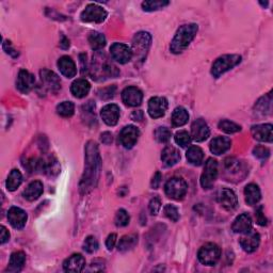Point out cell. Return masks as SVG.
<instances>
[{"label": "cell", "mask_w": 273, "mask_h": 273, "mask_svg": "<svg viewBox=\"0 0 273 273\" xmlns=\"http://www.w3.org/2000/svg\"><path fill=\"white\" fill-rule=\"evenodd\" d=\"M172 124L174 127L184 126L188 120H189V114L188 111L183 107H177L172 113Z\"/></svg>", "instance_id": "cell-32"}, {"label": "cell", "mask_w": 273, "mask_h": 273, "mask_svg": "<svg viewBox=\"0 0 273 273\" xmlns=\"http://www.w3.org/2000/svg\"><path fill=\"white\" fill-rule=\"evenodd\" d=\"M110 53L112 59L121 64L128 63L132 59L131 48L122 43H114L111 45Z\"/></svg>", "instance_id": "cell-11"}, {"label": "cell", "mask_w": 273, "mask_h": 273, "mask_svg": "<svg viewBox=\"0 0 273 273\" xmlns=\"http://www.w3.org/2000/svg\"><path fill=\"white\" fill-rule=\"evenodd\" d=\"M172 131L167 127H159L155 131V139L160 143H167L171 139Z\"/></svg>", "instance_id": "cell-40"}, {"label": "cell", "mask_w": 273, "mask_h": 273, "mask_svg": "<svg viewBox=\"0 0 273 273\" xmlns=\"http://www.w3.org/2000/svg\"><path fill=\"white\" fill-rule=\"evenodd\" d=\"M210 135V130L207 123L204 120L199 119L194 121L191 126V138L197 142H203Z\"/></svg>", "instance_id": "cell-17"}, {"label": "cell", "mask_w": 273, "mask_h": 273, "mask_svg": "<svg viewBox=\"0 0 273 273\" xmlns=\"http://www.w3.org/2000/svg\"><path fill=\"white\" fill-rule=\"evenodd\" d=\"M89 43L93 50L99 51L106 45V38L99 32H91L89 35Z\"/></svg>", "instance_id": "cell-33"}, {"label": "cell", "mask_w": 273, "mask_h": 273, "mask_svg": "<svg viewBox=\"0 0 273 273\" xmlns=\"http://www.w3.org/2000/svg\"><path fill=\"white\" fill-rule=\"evenodd\" d=\"M253 154H254V156L257 157L258 159L266 160L270 156V150L265 147H257L254 149Z\"/></svg>", "instance_id": "cell-45"}, {"label": "cell", "mask_w": 273, "mask_h": 273, "mask_svg": "<svg viewBox=\"0 0 273 273\" xmlns=\"http://www.w3.org/2000/svg\"><path fill=\"white\" fill-rule=\"evenodd\" d=\"M40 75L42 88H44V90L50 91L53 94L59 92L60 89H61V82H60L59 77L53 72L44 69L40 72Z\"/></svg>", "instance_id": "cell-10"}, {"label": "cell", "mask_w": 273, "mask_h": 273, "mask_svg": "<svg viewBox=\"0 0 273 273\" xmlns=\"http://www.w3.org/2000/svg\"><path fill=\"white\" fill-rule=\"evenodd\" d=\"M23 181V175L18 170H12L7 179V188L9 191H15L21 186Z\"/></svg>", "instance_id": "cell-35"}, {"label": "cell", "mask_w": 273, "mask_h": 273, "mask_svg": "<svg viewBox=\"0 0 273 273\" xmlns=\"http://www.w3.org/2000/svg\"><path fill=\"white\" fill-rule=\"evenodd\" d=\"M174 139H175V142H176L181 148L188 147V145L191 143V140H192L190 133L186 130L178 131L176 135H175Z\"/></svg>", "instance_id": "cell-41"}, {"label": "cell", "mask_w": 273, "mask_h": 273, "mask_svg": "<svg viewBox=\"0 0 273 273\" xmlns=\"http://www.w3.org/2000/svg\"><path fill=\"white\" fill-rule=\"evenodd\" d=\"M253 226V221L252 218L250 217V215L248 214H242L240 216H238L236 218L232 228L235 233L237 234H245L250 232Z\"/></svg>", "instance_id": "cell-23"}, {"label": "cell", "mask_w": 273, "mask_h": 273, "mask_svg": "<svg viewBox=\"0 0 273 273\" xmlns=\"http://www.w3.org/2000/svg\"><path fill=\"white\" fill-rule=\"evenodd\" d=\"M107 15L108 13L104 8H101L100 5H97L95 3H91L87 5V8L82 11L80 18L82 22L86 23L99 24L106 20Z\"/></svg>", "instance_id": "cell-8"}, {"label": "cell", "mask_w": 273, "mask_h": 273, "mask_svg": "<svg viewBox=\"0 0 273 273\" xmlns=\"http://www.w3.org/2000/svg\"><path fill=\"white\" fill-rule=\"evenodd\" d=\"M83 250L88 253H94L99 250V241L93 236H89L83 242Z\"/></svg>", "instance_id": "cell-43"}, {"label": "cell", "mask_w": 273, "mask_h": 273, "mask_svg": "<svg viewBox=\"0 0 273 273\" xmlns=\"http://www.w3.org/2000/svg\"><path fill=\"white\" fill-rule=\"evenodd\" d=\"M218 126H219V128L222 131L226 132V133H235V132H238V131L241 130L240 125L236 124L234 122H230V121H228V120L220 121L219 124H218Z\"/></svg>", "instance_id": "cell-39"}, {"label": "cell", "mask_w": 273, "mask_h": 273, "mask_svg": "<svg viewBox=\"0 0 273 273\" xmlns=\"http://www.w3.org/2000/svg\"><path fill=\"white\" fill-rule=\"evenodd\" d=\"M165 191L169 198L179 201V199H184V197L187 194L188 185L183 178L173 177L167 181Z\"/></svg>", "instance_id": "cell-7"}, {"label": "cell", "mask_w": 273, "mask_h": 273, "mask_svg": "<svg viewBox=\"0 0 273 273\" xmlns=\"http://www.w3.org/2000/svg\"><path fill=\"white\" fill-rule=\"evenodd\" d=\"M221 250L216 244L204 245L198 253L199 260L205 266H214L220 259Z\"/></svg>", "instance_id": "cell-6"}, {"label": "cell", "mask_w": 273, "mask_h": 273, "mask_svg": "<svg viewBox=\"0 0 273 273\" xmlns=\"http://www.w3.org/2000/svg\"><path fill=\"white\" fill-rule=\"evenodd\" d=\"M137 244H138V236L136 234L126 235L120 240V244L118 246L119 251H122V252L129 251L131 248H135Z\"/></svg>", "instance_id": "cell-34"}, {"label": "cell", "mask_w": 273, "mask_h": 273, "mask_svg": "<svg viewBox=\"0 0 273 273\" xmlns=\"http://www.w3.org/2000/svg\"><path fill=\"white\" fill-rule=\"evenodd\" d=\"M26 263V255L24 252H14L12 253V255L10 257V262L8 266V271L15 273L20 272Z\"/></svg>", "instance_id": "cell-28"}, {"label": "cell", "mask_w": 273, "mask_h": 273, "mask_svg": "<svg viewBox=\"0 0 273 273\" xmlns=\"http://www.w3.org/2000/svg\"><path fill=\"white\" fill-rule=\"evenodd\" d=\"M122 99L126 106H140L143 100V93L140 89L136 87H128L122 92Z\"/></svg>", "instance_id": "cell-15"}, {"label": "cell", "mask_w": 273, "mask_h": 273, "mask_svg": "<svg viewBox=\"0 0 273 273\" xmlns=\"http://www.w3.org/2000/svg\"><path fill=\"white\" fill-rule=\"evenodd\" d=\"M163 211H165V215L171 221H173V222H177L178 221V219H179V211H178L177 207H175L174 205H171V204L166 205V207H165V209H163Z\"/></svg>", "instance_id": "cell-44"}, {"label": "cell", "mask_w": 273, "mask_h": 273, "mask_svg": "<svg viewBox=\"0 0 273 273\" xmlns=\"http://www.w3.org/2000/svg\"><path fill=\"white\" fill-rule=\"evenodd\" d=\"M199 27L197 24H188V25H183L179 27L174 39L172 40L170 50L173 53H181L187 50V47L190 45L193 39L196 38L198 33Z\"/></svg>", "instance_id": "cell-3"}, {"label": "cell", "mask_w": 273, "mask_h": 273, "mask_svg": "<svg viewBox=\"0 0 273 273\" xmlns=\"http://www.w3.org/2000/svg\"><path fill=\"white\" fill-rule=\"evenodd\" d=\"M101 142L104 144H110L112 142V135L110 132H104L101 135Z\"/></svg>", "instance_id": "cell-54"}, {"label": "cell", "mask_w": 273, "mask_h": 273, "mask_svg": "<svg viewBox=\"0 0 273 273\" xmlns=\"http://www.w3.org/2000/svg\"><path fill=\"white\" fill-rule=\"evenodd\" d=\"M57 112L62 118H71L75 112V106L72 101H63L57 106Z\"/></svg>", "instance_id": "cell-36"}, {"label": "cell", "mask_w": 273, "mask_h": 273, "mask_svg": "<svg viewBox=\"0 0 273 273\" xmlns=\"http://www.w3.org/2000/svg\"><path fill=\"white\" fill-rule=\"evenodd\" d=\"M8 219L12 226L16 229H22L26 225L28 216L25 210L18 207H11L8 212Z\"/></svg>", "instance_id": "cell-19"}, {"label": "cell", "mask_w": 273, "mask_h": 273, "mask_svg": "<svg viewBox=\"0 0 273 273\" xmlns=\"http://www.w3.org/2000/svg\"><path fill=\"white\" fill-rule=\"evenodd\" d=\"M218 177V162L214 158H208L205 162L204 172L201 176V185L204 189H211Z\"/></svg>", "instance_id": "cell-9"}, {"label": "cell", "mask_w": 273, "mask_h": 273, "mask_svg": "<svg viewBox=\"0 0 273 273\" xmlns=\"http://www.w3.org/2000/svg\"><path fill=\"white\" fill-rule=\"evenodd\" d=\"M240 246L244 248V251L248 253H253L257 250L260 244V236L255 230H250V232L245 233L244 236L240 238Z\"/></svg>", "instance_id": "cell-18"}, {"label": "cell", "mask_w": 273, "mask_h": 273, "mask_svg": "<svg viewBox=\"0 0 273 273\" xmlns=\"http://www.w3.org/2000/svg\"><path fill=\"white\" fill-rule=\"evenodd\" d=\"M151 43V36L149 32H138L132 39L131 52L136 61H144L149 50Z\"/></svg>", "instance_id": "cell-4"}, {"label": "cell", "mask_w": 273, "mask_h": 273, "mask_svg": "<svg viewBox=\"0 0 273 273\" xmlns=\"http://www.w3.org/2000/svg\"><path fill=\"white\" fill-rule=\"evenodd\" d=\"M271 102H272V97L271 93H269L267 96H264L260 99L255 105V108L257 109V112H262L263 114H267L271 112Z\"/></svg>", "instance_id": "cell-37"}, {"label": "cell", "mask_w": 273, "mask_h": 273, "mask_svg": "<svg viewBox=\"0 0 273 273\" xmlns=\"http://www.w3.org/2000/svg\"><path fill=\"white\" fill-rule=\"evenodd\" d=\"M35 84V78L34 76L29 73L28 71L22 70L20 73H18L17 76V80H16V88L18 89L20 92L27 94L29 93L34 88Z\"/></svg>", "instance_id": "cell-16"}, {"label": "cell", "mask_w": 273, "mask_h": 273, "mask_svg": "<svg viewBox=\"0 0 273 273\" xmlns=\"http://www.w3.org/2000/svg\"><path fill=\"white\" fill-rule=\"evenodd\" d=\"M240 62L241 57L239 54H224V56L218 58L212 64L211 75L215 78H219L224 73L234 69Z\"/></svg>", "instance_id": "cell-5"}, {"label": "cell", "mask_w": 273, "mask_h": 273, "mask_svg": "<svg viewBox=\"0 0 273 273\" xmlns=\"http://www.w3.org/2000/svg\"><path fill=\"white\" fill-rule=\"evenodd\" d=\"M161 178H162L161 173L160 172H156L153 179H151V188H153V189H158V187H159V185L161 183Z\"/></svg>", "instance_id": "cell-51"}, {"label": "cell", "mask_w": 273, "mask_h": 273, "mask_svg": "<svg viewBox=\"0 0 273 273\" xmlns=\"http://www.w3.org/2000/svg\"><path fill=\"white\" fill-rule=\"evenodd\" d=\"M149 211H150V214L151 215H154L156 216L157 214H158L160 208H161V202H160V199L158 198H154L151 201L149 202Z\"/></svg>", "instance_id": "cell-47"}, {"label": "cell", "mask_w": 273, "mask_h": 273, "mask_svg": "<svg viewBox=\"0 0 273 273\" xmlns=\"http://www.w3.org/2000/svg\"><path fill=\"white\" fill-rule=\"evenodd\" d=\"M84 267H86V259L81 254H74L63 263V269L66 272H81Z\"/></svg>", "instance_id": "cell-22"}, {"label": "cell", "mask_w": 273, "mask_h": 273, "mask_svg": "<svg viewBox=\"0 0 273 273\" xmlns=\"http://www.w3.org/2000/svg\"><path fill=\"white\" fill-rule=\"evenodd\" d=\"M42 193H43V184L40 180H34L32 183H30L26 189L24 190L23 196L27 201L32 202L38 199L42 196Z\"/></svg>", "instance_id": "cell-26"}, {"label": "cell", "mask_w": 273, "mask_h": 273, "mask_svg": "<svg viewBox=\"0 0 273 273\" xmlns=\"http://www.w3.org/2000/svg\"><path fill=\"white\" fill-rule=\"evenodd\" d=\"M218 202L226 210H234L238 205V199L233 190L228 188H223L218 193Z\"/></svg>", "instance_id": "cell-14"}, {"label": "cell", "mask_w": 273, "mask_h": 273, "mask_svg": "<svg viewBox=\"0 0 273 273\" xmlns=\"http://www.w3.org/2000/svg\"><path fill=\"white\" fill-rule=\"evenodd\" d=\"M91 86L86 79H77L72 83L71 92L77 99H83L90 92Z\"/></svg>", "instance_id": "cell-29"}, {"label": "cell", "mask_w": 273, "mask_h": 273, "mask_svg": "<svg viewBox=\"0 0 273 273\" xmlns=\"http://www.w3.org/2000/svg\"><path fill=\"white\" fill-rule=\"evenodd\" d=\"M58 68L61 72V74L66 78H73L77 74L76 64L69 56H63L59 59Z\"/></svg>", "instance_id": "cell-24"}, {"label": "cell", "mask_w": 273, "mask_h": 273, "mask_svg": "<svg viewBox=\"0 0 273 273\" xmlns=\"http://www.w3.org/2000/svg\"><path fill=\"white\" fill-rule=\"evenodd\" d=\"M115 244H117V235L115 234H111L108 236V238L106 240V246L108 250H112L114 248Z\"/></svg>", "instance_id": "cell-50"}, {"label": "cell", "mask_w": 273, "mask_h": 273, "mask_svg": "<svg viewBox=\"0 0 273 273\" xmlns=\"http://www.w3.org/2000/svg\"><path fill=\"white\" fill-rule=\"evenodd\" d=\"M161 160L166 167H173L180 160V154L174 147H167L162 150Z\"/></svg>", "instance_id": "cell-27"}, {"label": "cell", "mask_w": 273, "mask_h": 273, "mask_svg": "<svg viewBox=\"0 0 273 273\" xmlns=\"http://www.w3.org/2000/svg\"><path fill=\"white\" fill-rule=\"evenodd\" d=\"M101 119L108 126L117 125L120 119V108L114 104L106 105L100 111Z\"/></svg>", "instance_id": "cell-21"}, {"label": "cell", "mask_w": 273, "mask_h": 273, "mask_svg": "<svg viewBox=\"0 0 273 273\" xmlns=\"http://www.w3.org/2000/svg\"><path fill=\"white\" fill-rule=\"evenodd\" d=\"M169 4V1L166 0H149V1H144L142 3V8L144 11L148 12H153L163 9Z\"/></svg>", "instance_id": "cell-38"}, {"label": "cell", "mask_w": 273, "mask_h": 273, "mask_svg": "<svg viewBox=\"0 0 273 273\" xmlns=\"http://www.w3.org/2000/svg\"><path fill=\"white\" fill-rule=\"evenodd\" d=\"M129 220H130L129 215L127 214V211L125 209H120L117 212V215H115V219H114L115 225L119 227H124L126 225H128Z\"/></svg>", "instance_id": "cell-42"}, {"label": "cell", "mask_w": 273, "mask_h": 273, "mask_svg": "<svg viewBox=\"0 0 273 273\" xmlns=\"http://www.w3.org/2000/svg\"><path fill=\"white\" fill-rule=\"evenodd\" d=\"M143 117H144V114L141 110H138V111H133L132 114H131V119L133 121H136V122H141V121L143 120Z\"/></svg>", "instance_id": "cell-53"}, {"label": "cell", "mask_w": 273, "mask_h": 273, "mask_svg": "<svg viewBox=\"0 0 273 273\" xmlns=\"http://www.w3.org/2000/svg\"><path fill=\"white\" fill-rule=\"evenodd\" d=\"M10 239V233L9 230L4 226H1V245L5 244Z\"/></svg>", "instance_id": "cell-52"}, {"label": "cell", "mask_w": 273, "mask_h": 273, "mask_svg": "<svg viewBox=\"0 0 273 273\" xmlns=\"http://www.w3.org/2000/svg\"><path fill=\"white\" fill-rule=\"evenodd\" d=\"M140 131L136 126L128 125L124 127L120 133V142L125 149H131L136 145Z\"/></svg>", "instance_id": "cell-12"}, {"label": "cell", "mask_w": 273, "mask_h": 273, "mask_svg": "<svg viewBox=\"0 0 273 273\" xmlns=\"http://www.w3.org/2000/svg\"><path fill=\"white\" fill-rule=\"evenodd\" d=\"M225 168L228 172L235 173L239 170V161L237 159L233 158V157H229V158L225 159Z\"/></svg>", "instance_id": "cell-46"}, {"label": "cell", "mask_w": 273, "mask_h": 273, "mask_svg": "<svg viewBox=\"0 0 273 273\" xmlns=\"http://www.w3.org/2000/svg\"><path fill=\"white\" fill-rule=\"evenodd\" d=\"M60 45H61V47L64 48V50H66V48H69V46H70V41L63 36V40Z\"/></svg>", "instance_id": "cell-55"}, {"label": "cell", "mask_w": 273, "mask_h": 273, "mask_svg": "<svg viewBox=\"0 0 273 273\" xmlns=\"http://www.w3.org/2000/svg\"><path fill=\"white\" fill-rule=\"evenodd\" d=\"M230 145L232 141L227 137H217L210 142L209 149L212 154L219 156L227 151L230 149Z\"/></svg>", "instance_id": "cell-25"}, {"label": "cell", "mask_w": 273, "mask_h": 273, "mask_svg": "<svg viewBox=\"0 0 273 273\" xmlns=\"http://www.w3.org/2000/svg\"><path fill=\"white\" fill-rule=\"evenodd\" d=\"M168 109V100L165 97H153L149 101V114L150 118L158 119L166 114Z\"/></svg>", "instance_id": "cell-13"}, {"label": "cell", "mask_w": 273, "mask_h": 273, "mask_svg": "<svg viewBox=\"0 0 273 273\" xmlns=\"http://www.w3.org/2000/svg\"><path fill=\"white\" fill-rule=\"evenodd\" d=\"M255 217H256L257 224H259V225H262V226L267 225V219H266V217L264 215V207H263V206H259V207L256 209Z\"/></svg>", "instance_id": "cell-48"}, {"label": "cell", "mask_w": 273, "mask_h": 273, "mask_svg": "<svg viewBox=\"0 0 273 273\" xmlns=\"http://www.w3.org/2000/svg\"><path fill=\"white\" fill-rule=\"evenodd\" d=\"M245 197H246V202L248 205H255L257 204L260 199H262V193L257 185L255 184H248L245 188Z\"/></svg>", "instance_id": "cell-30"}, {"label": "cell", "mask_w": 273, "mask_h": 273, "mask_svg": "<svg viewBox=\"0 0 273 273\" xmlns=\"http://www.w3.org/2000/svg\"><path fill=\"white\" fill-rule=\"evenodd\" d=\"M114 93H115V87H109V88L100 90L99 97L102 99H111V97H113Z\"/></svg>", "instance_id": "cell-49"}, {"label": "cell", "mask_w": 273, "mask_h": 273, "mask_svg": "<svg viewBox=\"0 0 273 273\" xmlns=\"http://www.w3.org/2000/svg\"><path fill=\"white\" fill-rule=\"evenodd\" d=\"M119 75L120 71L105 53L97 52L93 57V61L91 64V76L94 80L102 81L108 78H115Z\"/></svg>", "instance_id": "cell-2"}, {"label": "cell", "mask_w": 273, "mask_h": 273, "mask_svg": "<svg viewBox=\"0 0 273 273\" xmlns=\"http://www.w3.org/2000/svg\"><path fill=\"white\" fill-rule=\"evenodd\" d=\"M273 126L271 124H259L254 125L251 128L252 136L254 139L260 142H272Z\"/></svg>", "instance_id": "cell-20"}, {"label": "cell", "mask_w": 273, "mask_h": 273, "mask_svg": "<svg viewBox=\"0 0 273 273\" xmlns=\"http://www.w3.org/2000/svg\"><path fill=\"white\" fill-rule=\"evenodd\" d=\"M187 160L192 166H199L203 162L204 159V153L201 148L197 147V145H192L187 150Z\"/></svg>", "instance_id": "cell-31"}, {"label": "cell", "mask_w": 273, "mask_h": 273, "mask_svg": "<svg viewBox=\"0 0 273 273\" xmlns=\"http://www.w3.org/2000/svg\"><path fill=\"white\" fill-rule=\"evenodd\" d=\"M84 150H86V168L79 185L81 194H87L96 187L101 162L99 149L95 142L89 141Z\"/></svg>", "instance_id": "cell-1"}]
</instances>
